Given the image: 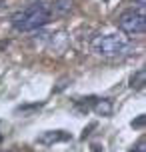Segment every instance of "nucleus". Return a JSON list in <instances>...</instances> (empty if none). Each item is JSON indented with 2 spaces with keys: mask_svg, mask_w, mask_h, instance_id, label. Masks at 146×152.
I'll list each match as a JSON object with an SVG mask.
<instances>
[{
  "mask_svg": "<svg viewBox=\"0 0 146 152\" xmlns=\"http://www.w3.org/2000/svg\"><path fill=\"white\" fill-rule=\"evenodd\" d=\"M50 16H52V10L48 8V4L34 2L30 6H26L24 10H20L18 14H14L12 26L18 32H32V30H38L42 26H46L50 22Z\"/></svg>",
  "mask_w": 146,
  "mask_h": 152,
  "instance_id": "obj_1",
  "label": "nucleus"
},
{
  "mask_svg": "<svg viewBox=\"0 0 146 152\" xmlns=\"http://www.w3.org/2000/svg\"><path fill=\"white\" fill-rule=\"evenodd\" d=\"M90 48L102 58H124L132 52V42L118 34H102L92 38Z\"/></svg>",
  "mask_w": 146,
  "mask_h": 152,
  "instance_id": "obj_2",
  "label": "nucleus"
},
{
  "mask_svg": "<svg viewBox=\"0 0 146 152\" xmlns=\"http://www.w3.org/2000/svg\"><path fill=\"white\" fill-rule=\"evenodd\" d=\"M118 28H120L124 34H130V36L144 34V30H146L144 8H130V10H124L122 14L118 16Z\"/></svg>",
  "mask_w": 146,
  "mask_h": 152,
  "instance_id": "obj_3",
  "label": "nucleus"
},
{
  "mask_svg": "<svg viewBox=\"0 0 146 152\" xmlns=\"http://www.w3.org/2000/svg\"><path fill=\"white\" fill-rule=\"evenodd\" d=\"M56 14H68L70 10H72V0H56L54 2V8H52Z\"/></svg>",
  "mask_w": 146,
  "mask_h": 152,
  "instance_id": "obj_4",
  "label": "nucleus"
},
{
  "mask_svg": "<svg viewBox=\"0 0 146 152\" xmlns=\"http://www.w3.org/2000/svg\"><path fill=\"white\" fill-rule=\"evenodd\" d=\"M68 134H62V130H56V132H48L46 136L40 138V142H44V144H52V142H58V140H66Z\"/></svg>",
  "mask_w": 146,
  "mask_h": 152,
  "instance_id": "obj_5",
  "label": "nucleus"
},
{
  "mask_svg": "<svg viewBox=\"0 0 146 152\" xmlns=\"http://www.w3.org/2000/svg\"><path fill=\"white\" fill-rule=\"evenodd\" d=\"M94 110L102 116H108V114L112 112V104H110V100H98L96 104H94Z\"/></svg>",
  "mask_w": 146,
  "mask_h": 152,
  "instance_id": "obj_6",
  "label": "nucleus"
},
{
  "mask_svg": "<svg viewBox=\"0 0 146 152\" xmlns=\"http://www.w3.org/2000/svg\"><path fill=\"white\" fill-rule=\"evenodd\" d=\"M130 82H132V84H130L132 88H142V86H144V82H146V72H144V68H140L136 74L132 76Z\"/></svg>",
  "mask_w": 146,
  "mask_h": 152,
  "instance_id": "obj_7",
  "label": "nucleus"
},
{
  "mask_svg": "<svg viewBox=\"0 0 146 152\" xmlns=\"http://www.w3.org/2000/svg\"><path fill=\"white\" fill-rule=\"evenodd\" d=\"M142 124H144V114H140L138 120H132V126H134V128H140Z\"/></svg>",
  "mask_w": 146,
  "mask_h": 152,
  "instance_id": "obj_8",
  "label": "nucleus"
},
{
  "mask_svg": "<svg viewBox=\"0 0 146 152\" xmlns=\"http://www.w3.org/2000/svg\"><path fill=\"white\" fill-rule=\"evenodd\" d=\"M130 152H144V140H140L138 148H134V150H130Z\"/></svg>",
  "mask_w": 146,
  "mask_h": 152,
  "instance_id": "obj_9",
  "label": "nucleus"
}]
</instances>
